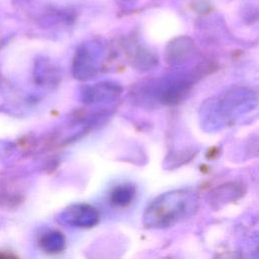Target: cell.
<instances>
[{"mask_svg": "<svg viewBox=\"0 0 259 259\" xmlns=\"http://www.w3.org/2000/svg\"><path fill=\"white\" fill-rule=\"evenodd\" d=\"M197 197L189 190H176L157 197L146 209L145 225L166 228L190 217L197 208Z\"/></svg>", "mask_w": 259, "mask_h": 259, "instance_id": "6da1fadb", "label": "cell"}, {"mask_svg": "<svg viewBox=\"0 0 259 259\" xmlns=\"http://www.w3.org/2000/svg\"><path fill=\"white\" fill-rule=\"evenodd\" d=\"M134 193L135 191L130 185H122L113 190L111 194V200L115 204L124 205L132 200Z\"/></svg>", "mask_w": 259, "mask_h": 259, "instance_id": "3957f363", "label": "cell"}, {"mask_svg": "<svg viewBox=\"0 0 259 259\" xmlns=\"http://www.w3.org/2000/svg\"><path fill=\"white\" fill-rule=\"evenodd\" d=\"M64 220L71 226L90 227L97 222L98 214L91 206L77 204L67 209Z\"/></svg>", "mask_w": 259, "mask_h": 259, "instance_id": "7a4b0ae2", "label": "cell"}, {"mask_svg": "<svg viewBox=\"0 0 259 259\" xmlns=\"http://www.w3.org/2000/svg\"><path fill=\"white\" fill-rule=\"evenodd\" d=\"M64 242L65 241L63 236L57 232H54L48 234V236L42 241V245L47 250H50L52 252H58L59 250L63 249Z\"/></svg>", "mask_w": 259, "mask_h": 259, "instance_id": "277c9868", "label": "cell"}]
</instances>
